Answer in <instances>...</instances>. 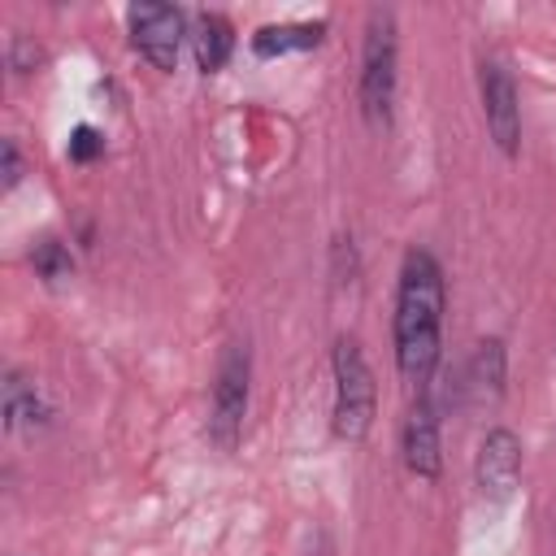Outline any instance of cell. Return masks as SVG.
I'll return each mask as SVG.
<instances>
[{"mask_svg":"<svg viewBox=\"0 0 556 556\" xmlns=\"http://www.w3.org/2000/svg\"><path fill=\"white\" fill-rule=\"evenodd\" d=\"M504 391V343L486 339L478 343V352L469 356L465 374H460V400L465 404H495Z\"/></svg>","mask_w":556,"mask_h":556,"instance_id":"cell-9","label":"cell"},{"mask_svg":"<svg viewBox=\"0 0 556 556\" xmlns=\"http://www.w3.org/2000/svg\"><path fill=\"white\" fill-rule=\"evenodd\" d=\"M22 178V156H17V143L4 139V187H17Z\"/></svg>","mask_w":556,"mask_h":556,"instance_id":"cell-16","label":"cell"},{"mask_svg":"<svg viewBox=\"0 0 556 556\" xmlns=\"http://www.w3.org/2000/svg\"><path fill=\"white\" fill-rule=\"evenodd\" d=\"M374 369L352 334L334 343V434L348 443H361L374 426Z\"/></svg>","mask_w":556,"mask_h":556,"instance_id":"cell-2","label":"cell"},{"mask_svg":"<svg viewBox=\"0 0 556 556\" xmlns=\"http://www.w3.org/2000/svg\"><path fill=\"white\" fill-rule=\"evenodd\" d=\"M248 348L230 343L222 352L217 365V382H213V417H208V434L222 447H235L239 430H243V413H248Z\"/></svg>","mask_w":556,"mask_h":556,"instance_id":"cell-4","label":"cell"},{"mask_svg":"<svg viewBox=\"0 0 556 556\" xmlns=\"http://www.w3.org/2000/svg\"><path fill=\"white\" fill-rule=\"evenodd\" d=\"M443 348V269L426 248H413L395 291V361L404 382L426 391Z\"/></svg>","mask_w":556,"mask_h":556,"instance_id":"cell-1","label":"cell"},{"mask_svg":"<svg viewBox=\"0 0 556 556\" xmlns=\"http://www.w3.org/2000/svg\"><path fill=\"white\" fill-rule=\"evenodd\" d=\"M43 417H48V408H43L39 391H35L26 378L9 374V382H4V421H9V430L35 426V421H43Z\"/></svg>","mask_w":556,"mask_h":556,"instance_id":"cell-12","label":"cell"},{"mask_svg":"<svg viewBox=\"0 0 556 556\" xmlns=\"http://www.w3.org/2000/svg\"><path fill=\"white\" fill-rule=\"evenodd\" d=\"M126 17H130L135 48L156 70H174L178 65V43H182V9H174V4H130Z\"/></svg>","mask_w":556,"mask_h":556,"instance_id":"cell-6","label":"cell"},{"mask_svg":"<svg viewBox=\"0 0 556 556\" xmlns=\"http://www.w3.org/2000/svg\"><path fill=\"white\" fill-rule=\"evenodd\" d=\"M100 152H104V139H100V130H96V126H78V130L70 135V161L87 165V161H96Z\"/></svg>","mask_w":556,"mask_h":556,"instance_id":"cell-14","label":"cell"},{"mask_svg":"<svg viewBox=\"0 0 556 556\" xmlns=\"http://www.w3.org/2000/svg\"><path fill=\"white\" fill-rule=\"evenodd\" d=\"M478 91H482V113H486V130H491L495 148L504 156H513L517 143H521V104H517L513 74L500 61H482Z\"/></svg>","mask_w":556,"mask_h":556,"instance_id":"cell-5","label":"cell"},{"mask_svg":"<svg viewBox=\"0 0 556 556\" xmlns=\"http://www.w3.org/2000/svg\"><path fill=\"white\" fill-rule=\"evenodd\" d=\"M35 65H39V48H30V43L17 35V39H13V70L26 74V70H35Z\"/></svg>","mask_w":556,"mask_h":556,"instance_id":"cell-15","label":"cell"},{"mask_svg":"<svg viewBox=\"0 0 556 556\" xmlns=\"http://www.w3.org/2000/svg\"><path fill=\"white\" fill-rule=\"evenodd\" d=\"M30 265H35V274H39L43 282H61V278H70V269H74L65 243H56V239H43V243L35 248Z\"/></svg>","mask_w":556,"mask_h":556,"instance_id":"cell-13","label":"cell"},{"mask_svg":"<svg viewBox=\"0 0 556 556\" xmlns=\"http://www.w3.org/2000/svg\"><path fill=\"white\" fill-rule=\"evenodd\" d=\"M395 104V17L387 9L369 13L365 30V70H361V113L374 130L391 126Z\"/></svg>","mask_w":556,"mask_h":556,"instance_id":"cell-3","label":"cell"},{"mask_svg":"<svg viewBox=\"0 0 556 556\" xmlns=\"http://www.w3.org/2000/svg\"><path fill=\"white\" fill-rule=\"evenodd\" d=\"M191 43H195V61L204 74L222 70L230 61V48H235V26L222 17V13H200L195 17V30H191Z\"/></svg>","mask_w":556,"mask_h":556,"instance_id":"cell-10","label":"cell"},{"mask_svg":"<svg viewBox=\"0 0 556 556\" xmlns=\"http://www.w3.org/2000/svg\"><path fill=\"white\" fill-rule=\"evenodd\" d=\"M473 478H478L482 495H491V500L513 495V486L521 478V443H517L513 430H504V426L486 430V439L478 447V460H473Z\"/></svg>","mask_w":556,"mask_h":556,"instance_id":"cell-7","label":"cell"},{"mask_svg":"<svg viewBox=\"0 0 556 556\" xmlns=\"http://www.w3.org/2000/svg\"><path fill=\"white\" fill-rule=\"evenodd\" d=\"M404 465L417 478H439L443 469V443H439V413L426 400V391L417 395V404L408 408L404 421Z\"/></svg>","mask_w":556,"mask_h":556,"instance_id":"cell-8","label":"cell"},{"mask_svg":"<svg viewBox=\"0 0 556 556\" xmlns=\"http://www.w3.org/2000/svg\"><path fill=\"white\" fill-rule=\"evenodd\" d=\"M326 35V22H291V26H261L252 35L256 56H282V52H304L317 48Z\"/></svg>","mask_w":556,"mask_h":556,"instance_id":"cell-11","label":"cell"}]
</instances>
